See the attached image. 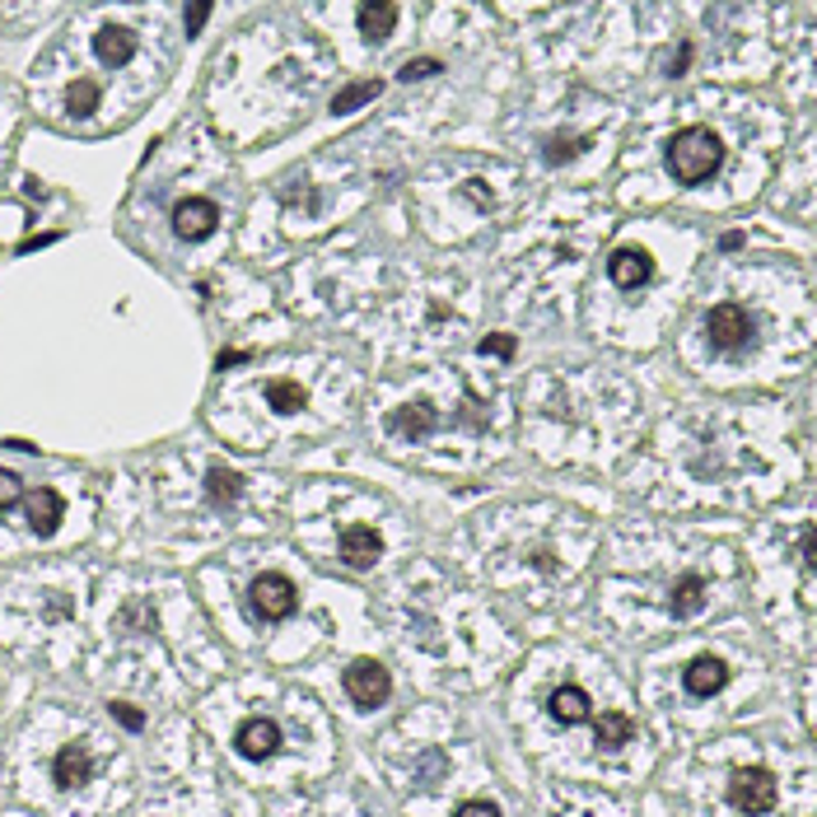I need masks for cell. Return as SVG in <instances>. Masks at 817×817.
Instances as JSON below:
<instances>
[{
    "label": "cell",
    "instance_id": "4316f807",
    "mask_svg": "<svg viewBox=\"0 0 817 817\" xmlns=\"http://www.w3.org/2000/svg\"><path fill=\"white\" fill-rule=\"evenodd\" d=\"M183 19H187V33H202V29H206V19H211V0H202V6H192Z\"/></svg>",
    "mask_w": 817,
    "mask_h": 817
},
{
    "label": "cell",
    "instance_id": "9a60e30c",
    "mask_svg": "<svg viewBox=\"0 0 817 817\" xmlns=\"http://www.w3.org/2000/svg\"><path fill=\"white\" fill-rule=\"evenodd\" d=\"M94 52H98V62H108V66H127L131 56H136V33L131 29H98L94 33Z\"/></svg>",
    "mask_w": 817,
    "mask_h": 817
},
{
    "label": "cell",
    "instance_id": "cb8c5ba5",
    "mask_svg": "<svg viewBox=\"0 0 817 817\" xmlns=\"http://www.w3.org/2000/svg\"><path fill=\"white\" fill-rule=\"evenodd\" d=\"M434 71H444L440 62H434V56H416V62H402V71H397V79H426V75H434Z\"/></svg>",
    "mask_w": 817,
    "mask_h": 817
},
{
    "label": "cell",
    "instance_id": "f1b7e54d",
    "mask_svg": "<svg viewBox=\"0 0 817 817\" xmlns=\"http://www.w3.org/2000/svg\"><path fill=\"white\" fill-rule=\"evenodd\" d=\"M574 150H584V146H574V141H566V146H561V141H551V146H547V159H551V164H561V159H570Z\"/></svg>",
    "mask_w": 817,
    "mask_h": 817
},
{
    "label": "cell",
    "instance_id": "9c48e42d",
    "mask_svg": "<svg viewBox=\"0 0 817 817\" xmlns=\"http://www.w3.org/2000/svg\"><path fill=\"white\" fill-rule=\"evenodd\" d=\"M378 556H384V537H378L369 524H351V528L342 533V561H346L351 570H369Z\"/></svg>",
    "mask_w": 817,
    "mask_h": 817
},
{
    "label": "cell",
    "instance_id": "8fae6325",
    "mask_svg": "<svg viewBox=\"0 0 817 817\" xmlns=\"http://www.w3.org/2000/svg\"><path fill=\"white\" fill-rule=\"evenodd\" d=\"M547 714L561 729H574V724H589L593 720V706H589V691L584 687H556L547 696Z\"/></svg>",
    "mask_w": 817,
    "mask_h": 817
},
{
    "label": "cell",
    "instance_id": "f546056e",
    "mask_svg": "<svg viewBox=\"0 0 817 817\" xmlns=\"http://www.w3.org/2000/svg\"><path fill=\"white\" fill-rule=\"evenodd\" d=\"M804 566L813 570V528H804Z\"/></svg>",
    "mask_w": 817,
    "mask_h": 817
},
{
    "label": "cell",
    "instance_id": "5bb4252c",
    "mask_svg": "<svg viewBox=\"0 0 817 817\" xmlns=\"http://www.w3.org/2000/svg\"><path fill=\"white\" fill-rule=\"evenodd\" d=\"M593 743L603 752H622L626 743H635V720L626 710H598L593 714Z\"/></svg>",
    "mask_w": 817,
    "mask_h": 817
},
{
    "label": "cell",
    "instance_id": "7a4b0ae2",
    "mask_svg": "<svg viewBox=\"0 0 817 817\" xmlns=\"http://www.w3.org/2000/svg\"><path fill=\"white\" fill-rule=\"evenodd\" d=\"M294 608H299V589L290 574L267 570L248 584V612L257 622H286V616H294Z\"/></svg>",
    "mask_w": 817,
    "mask_h": 817
},
{
    "label": "cell",
    "instance_id": "ffe728a7",
    "mask_svg": "<svg viewBox=\"0 0 817 817\" xmlns=\"http://www.w3.org/2000/svg\"><path fill=\"white\" fill-rule=\"evenodd\" d=\"M267 402H271L276 411H281V416H290V411L304 407L309 397H304V388H299L294 378H271V384H267Z\"/></svg>",
    "mask_w": 817,
    "mask_h": 817
},
{
    "label": "cell",
    "instance_id": "7402d4cb",
    "mask_svg": "<svg viewBox=\"0 0 817 817\" xmlns=\"http://www.w3.org/2000/svg\"><path fill=\"white\" fill-rule=\"evenodd\" d=\"M98 108V85L94 79H75L71 85V112H94Z\"/></svg>",
    "mask_w": 817,
    "mask_h": 817
},
{
    "label": "cell",
    "instance_id": "ba28073f",
    "mask_svg": "<svg viewBox=\"0 0 817 817\" xmlns=\"http://www.w3.org/2000/svg\"><path fill=\"white\" fill-rule=\"evenodd\" d=\"M24 509H29V528L37 537H52L56 528H62L66 519V501H62V491H52V486H37L24 495Z\"/></svg>",
    "mask_w": 817,
    "mask_h": 817
},
{
    "label": "cell",
    "instance_id": "6da1fadb",
    "mask_svg": "<svg viewBox=\"0 0 817 817\" xmlns=\"http://www.w3.org/2000/svg\"><path fill=\"white\" fill-rule=\"evenodd\" d=\"M724 164V141L714 136L710 127H682L668 141V173L677 178V183H706V178Z\"/></svg>",
    "mask_w": 817,
    "mask_h": 817
},
{
    "label": "cell",
    "instance_id": "30bf717a",
    "mask_svg": "<svg viewBox=\"0 0 817 817\" xmlns=\"http://www.w3.org/2000/svg\"><path fill=\"white\" fill-rule=\"evenodd\" d=\"M608 276H612V286H622V290H641L654 276V262H649V252H641V248H616L608 257Z\"/></svg>",
    "mask_w": 817,
    "mask_h": 817
},
{
    "label": "cell",
    "instance_id": "2e32d148",
    "mask_svg": "<svg viewBox=\"0 0 817 817\" xmlns=\"http://www.w3.org/2000/svg\"><path fill=\"white\" fill-rule=\"evenodd\" d=\"M706 593H710V584L701 580V574H682V580L673 584V593H668L673 616H696L706 608Z\"/></svg>",
    "mask_w": 817,
    "mask_h": 817
},
{
    "label": "cell",
    "instance_id": "484cf974",
    "mask_svg": "<svg viewBox=\"0 0 817 817\" xmlns=\"http://www.w3.org/2000/svg\"><path fill=\"white\" fill-rule=\"evenodd\" d=\"M453 817H501V808H495L491 799H467V804H458Z\"/></svg>",
    "mask_w": 817,
    "mask_h": 817
},
{
    "label": "cell",
    "instance_id": "8992f818",
    "mask_svg": "<svg viewBox=\"0 0 817 817\" xmlns=\"http://www.w3.org/2000/svg\"><path fill=\"white\" fill-rule=\"evenodd\" d=\"M215 225H221V206L206 202V196H187V202L173 206V234L187 238V244H202V238H211Z\"/></svg>",
    "mask_w": 817,
    "mask_h": 817
},
{
    "label": "cell",
    "instance_id": "277c9868",
    "mask_svg": "<svg viewBox=\"0 0 817 817\" xmlns=\"http://www.w3.org/2000/svg\"><path fill=\"white\" fill-rule=\"evenodd\" d=\"M342 687L361 710H378V706H388V696H393V673L378 659H351L342 673Z\"/></svg>",
    "mask_w": 817,
    "mask_h": 817
},
{
    "label": "cell",
    "instance_id": "e0dca14e",
    "mask_svg": "<svg viewBox=\"0 0 817 817\" xmlns=\"http://www.w3.org/2000/svg\"><path fill=\"white\" fill-rule=\"evenodd\" d=\"M355 19H361V33L369 37V43H384V37L397 29V6H388V0H369V6L355 10Z\"/></svg>",
    "mask_w": 817,
    "mask_h": 817
},
{
    "label": "cell",
    "instance_id": "83f0119b",
    "mask_svg": "<svg viewBox=\"0 0 817 817\" xmlns=\"http://www.w3.org/2000/svg\"><path fill=\"white\" fill-rule=\"evenodd\" d=\"M482 355H514V336H486V342H482Z\"/></svg>",
    "mask_w": 817,
    "mask_h": 817
},
{
    "label": "cell",
    "instance_id": "ac0fdd59",
    "mask_svg": "<svg viewBox=\"0 0 817 817\" xmlns=\"http://www.w3.org/2000/svg\"><path fill=\"white\" fill-rule=\"evenodd\" d=\"M430 426H434V411H430L426 402H416V407H407V411H393V416H388V430L411 434V440H421Z\"/></svg>",
    "mask_w": 817,
    "mask_h": 817
},
{
    "label": "cell",
    "instance_id": "3957f363",
    "mask_svg": "<svg viewBox=\"0 0 817 817\" xmlns=\"http://www.w3.org/2000/svg\"><path fill=\"white\" fill-rule=\"evenodd\" d=\"M775 799H781V785H775V775L766 766H743V771H733V781H729V804L748 813V817H762L775 808Z\"/></svg>",
    "mask_w": 817,
    "mask_h": 817
},
{
    "label": "cell",
    "instance_id": "d4e9b609",
    "mask_svg": "<svg viewBox=\"0 0 817 817\" xmlns=\"http://www.w3.org/2000/svg\"><path fill=\"white\" fill-rule=\"evenodd\" d=\"M19 501H24V486H19V476H14V472H0V514L14 509Z\"/></svg>",
    "mask_w": 817,
    "mask_h": 817
},
{
    "label": "cell",
    "instance_id": "d6986e66",
    "mask_svg": "<svg viewBox=\"0 0 817 817\" xmlns=\"http://www.w3.org/2000/svg\"><path fill=\"white\" fill-rule=\"evenodd\" d=\"M384 94V79H355V85H346L342 94L332 98V112H355L361 104H369V98Z\"/></svg>",
    "mask_w": 817,
    "mask_h": 817
},
{
    "label": "cell",
    "instance_id": "5b68a950",
    "mask_svg": "<svg viewBox=\"0 0 817 817\" xmlns=\"http://www.w3.org/2000/svg\"><path fill=\"white\" fill-rule=\"evenodd\" d=\"M706 332H710V346L739 351V346L752 342V318H748V309H739V304H714L710 318H706Z\"/></svg>",
    "mask_w": 817,
    "mask_h": 817
},
{
    "label": "cell",
    "instance_id": "52a82bcc",
    "mask_svg": "<svg viewBox=\"0 0 817 817\" xmlns=\"http://www.w3.org/2000/svg\"><path fill=\"white\" fill-rule=\"evenodd\" d=\"M234 748H238V756H248V762H267V756L281 752V724L267 720V714H252V720L238 724Z\"/></svg>",
    "mask_w": 817,
    "mask_h": 817
},
{
    "label": "cell",
    "instance_id": "44dd1931",
    "mask_svg": "<svg viewBox=\"0 0 817 817\" xmlns=\"http://www.w3.org/2000/svg\"><path fill=\"white\" fill-rule=\"evenodd\" d=\"M238 491H244V482H238V472H229V467H211V476H206V495H211L215 505L238 501Z\"/></svg>",
    "mask_w": 817,
    "mask_h": 817
},
{
    "label": "cell",
    "instance_id": "7c38bea8",
    "mask_svg": "<svg viewBox=\"0 0 817 817\" xmlns=\"http://www.w3.org/2000/svg\"><path fill=\"white\" fill-rule=\"evenodd\" d=\"M682 687L691 696H714V691H724L729 687V664L724 659H714V654H701V659H691L682 668Z\"/></svg>",
    "mask_w": 817,
    "mask_h": 817
},
{
    "label": "cell",
    "instance_id": "603a6c76",
    "mask_svg": "<svg viewBox=\"0 0 817 817\" xmlns=\"http://www.w3.org/2000/svg\"><path fill=\"white\" fill-rule=\"evenodd\" d=\"M108 714H112V720L122 724V729H131V733H141V729H146V714L136 710V706H127V701H112Z\"/></svg>",
    "mask_w": 817,
    "mask_h": 817
},
{
    "label": "cell",
    "instance_id": "4fadbf2b",
    "mask_svg": "<svg viewBox=\"0 0 817 817\" xmlns=\"http://www.w3.org/2000/svg\"><path fill=\"white\" fill-rule=\"evenodd\" d=\"M94 775V756L89 748H79V743H66L62 752H56V762H52V781L56 789H79Z\"/></svg>",
    "mask_w": 817,
    "mask_h": 817
}]
</instances>
